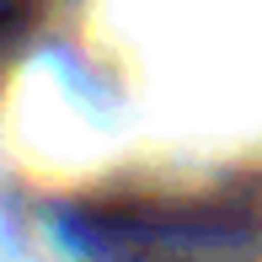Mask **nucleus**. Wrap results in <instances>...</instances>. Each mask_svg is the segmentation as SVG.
<instances>
[{
  "label": "nucleus",
  "instance_id": "nucleus-1",
  "mask_svg": "<svg viewBox=\"0 0 262 262\" xmlns=\"http://www.w3.org/2000/svg\"><path fill=\"white\" fill-rule=\"evenodd\" d=\"M75 241L97 262H262V193L91 209Z\"/></svg>",
  "mask_w": 262,
  "mask_h": 262
}]
</instances>
